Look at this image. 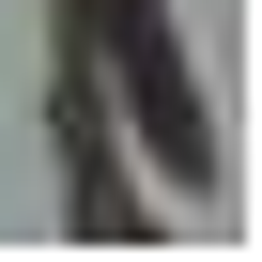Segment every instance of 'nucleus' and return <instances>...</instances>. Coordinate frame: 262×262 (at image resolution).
<instances>
[{
	"mask_svg": "<svg viewBox=\"0 0 262 262\" xmlns=\"http://www.w3.org/2000/svg\"><path fill=\"white\" fill-rule=\"evenodd\" d=\"M108 31H123V77H139V123H155V155H170V170H201V123H185V77H170V31L139 16V0H123Z\"/></svg>",
	"mask_w": 262,
	"mask_h": 262,
	"instance_id": "obj_1",
	"label": "nucleus"
}]
</instances>
